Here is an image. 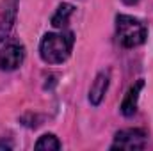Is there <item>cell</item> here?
<instances>
[{"label": "cell", "mask_w": 153, "mask_h": 151, "mask_svg": "<svg viewBox=\"0 0 153 151\" xmlns=\"http://www.w3.org/2000/svg\"><path fill=\"white\" fill-rule=\"evenodd\" d=\"M75 36L73 32H48L39 43V55L48 64H62L71 50H73Z\"/></svg>", "instance_id": "obj_1"}, {"label": "cell", "mask_w": 153, "mask_h": 151, "mask_svg": "<svg viewBox=\"0 0 153 151\" xmlns=\"http://www.w3.org/2000/svg\"><path fill=\"white\" fill-rule=\"evenodd\" d=\"M116 36L121 46L125 48H135L143 44L148 38L146 25L128 14H117L116 16Z\"/></svg>", "instance_id": "obj_2"}, {"label": "cell", "mask_w": 153, "mask_h": 151, "mask_svg": "<svg viewBox=\"0 0 153 151\" xmlns=\"http://www.w3.org/2000/svg\"><path fill=\"white\" fill-rule=\"evenodd\" d=\"M146 146V133L137 128L117 132L111 150H143Z\"/></svg>", "instance_id": "obj_3"}, {"label": "cell", "mask_w": 153, "mask_h": 151, "mask_svg": "<svg viewBox=\"0 0 153 151\" xmlns=\"http://www.w3.org/2000/svg\"><path fill=\"white\" fill-rule=\"evenodd\" d=\"M23 59H25V48L22 44H16V43L5 44L0 50V70L13 71L22 66Z\"/></svg>", "instance_id": "obj_4"}, {"label": "cell", "mask_w": 153, "mask_h": 151, "mask_svg": "<svg viewBox=\"0 0 153 151\" xmlns=\"http://www.w3.org/2000/svg\"><path fill=\"white\" fill-rule=\"evenodd\" d=\"M16 18V0H4L0 5V41L7 38Z\"/></svg>", "instance_id": "obj_5"}, {"label": "cell", "mask_w": 153, "mask_h": 151, "mask_svg": "<svg viewBox=\"0 0 153 151\" xmlns=\"http://www.w3.org/2000/svg\"><path fill=\"white\" fill-rule=\"evenodd\" d=\"M143 87H144V80H137L128 89V93L125 94V98L121 101V107H119L123 115L130 117V115H134V114L137 112V100H139V94H141Z\"/></svg>", "instance_id": "obj_6"}, {"label": "cell", "mask_w": 153, "mask_h": 151, "mask_svg": "<svg viewBox=\"0 0 153 151\" xmlns=\"http://www.w3.org/2000/svg\"><path fill=\"white\" fill-rule=\"evenodd\" d=\"M107 89H109V71H100L89 89V101L93 105H100Z\"/></svg>", "instance_id": "obj_7"}, {"label": "cell", "mask_w": 153, "mask_h": 151, "mask_svg": "<svg viewBox=\"0 0 153 151\" xmlns=\"http://www.w3.org/2000/svg\"><path fill=\"white\" fill-rule=\"evenodd\" d=\"M73 5L71 4H61L59 7H57V11H55V14L52 16V25L55 27V29H64L66 25H68V21H70V16L73 14Z\"/></svg>", "instance_id": "obj_8"}, {"label": "cell", "mask_w": 153, "mask_h": 151, "mask_svg": "<svg viewBox=\"0 0 153 151\" xmlns=\"http://www.w3.org/2000/svg\"><path fill=\"white\" fill-rule=\"evenodd\" d=\"M61 142H59V139L53 135V133H45V135H41L39 137V141L34 144V148L36 150H61Z\"/></svg>", "instance_id": "obj_9"}, {"label": "cell", "mask_w": 153, "mask_h": 151, "mask_svg": "<svg viewBox=\"0 0 153 151\" xmlns=\"http://www.w3.org/2000/svg\"><path fill=\"white\" fill-rule=\"evenodd\" d=\"M123 2H125L126 5H134V4H137L139 0H123Z\"/></svg>", "instance_id": "obj_10"}]
</instances>
